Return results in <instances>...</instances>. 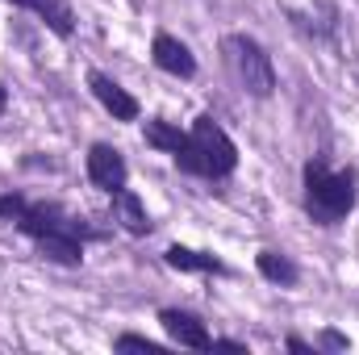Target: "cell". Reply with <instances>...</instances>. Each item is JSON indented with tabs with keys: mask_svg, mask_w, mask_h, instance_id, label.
<instances>
[{
	"mask_svg": "<svg viewBox=\"0 0 359 355\" xmlns=\"http://www.w3.org/2000/svg\"><path fill=\"white\" fill-rule=\"evenodd\" d=\"M0 217L13 222L21 234H29L46 260L67 264V267H76L84 260V239H100L92 226L76 222L72 213H63L55 205H34V201H25L17 192H4L0 196Z\"/></svg>",
	"mask_w": 359,
	"mask_h": 355,
	"instance_id": "obj_1",
	"label": "cell"
},
{
	"mask_svg": "<svg viewBox=\"0 0 359 355\" xmlns=\"http://www.w3.org/2000/svg\"><path fill=\"white\" fill-rule=\"evenodd\" d=\"M176 168L188 172V176H205V180H226L234 168H238V147L230 142V134L205 113L192 121V130L184 134V147L176 155Z\"/></svg>",
	"mask_w": 359,
	"mask_h": 355,
	"instance_id": "obj_2",
	"label": "cell"
},
{
	"mask_svg": "<svg viewBox=\"0 0 359 355\" xmlns=\"http://www.w3.org/2000/svg\"><path fill=\"white\" fill-rule=\"evenodd\" d=\"M359 201V172L355 168H343V172H330L322 159H309L305 163V213L318 222V226H339Z\"/></svg>",
	"mask_w": 359,
	"mask_h": 355,
	"instance_id": "obj_3",
	"label": "cell"
},
{
	"mask_svg": "<svg viewBox=\"0 0 359 355\" xmlns=\"http://www.w3.org/2000/svg\"><path fill=\"white\" fill-rule=\"evenodd\" d=\"M222 51H226V59H230V67H234V76H238L243 92H251V96H259V100H268L271 92H276V67H271V55L255 42V38H247V34H230V38L222 42Z\"/></svg>",
	"mask_w": 359,
	"mask_h": 355,
	"instance_id": "obj_4",
	"label": "cell"
},
{
	"mask_svg": "<svg viewBox=\"0 0 359 355\" xmlns=\"http://www.w3.org/2000/svg\"><path fill=\"white\" fill-rule=\"evenodd\" d=\"M126 159H121V151H113V147H104V142H96L88 151V180L100 188V192H117V188H126Z\"/></svg>",
	"mask_w": 359,
	"mask_h": 355,
	"instance_id": "obj_5",
	"label": "cell"
},
{
	"mask_svg": "<svg viewBox=\"0 0 359 355\" xmlns=\"http://www.w3.org/2000/svg\"><path fill=\"white\" fill-rule=\"evenodd\" d=\"M88 88H92V96H96V100L113 113V121H138V100L121 88L117 80H109L104 72H92V76H88Z\"/></svg>",
	"mask_w": 359,
	"mask_h": 355,
	"instance_id": "obj_6",
	"label": "cell"
},
{
	"mask_svg": "<svg viewBox=\"0 0 359 355\" xmlns=\"http://www.w3.org/2000/svg\"><path fill=\"white\" fill-rule=\"evenodd\" d=\"M159 322H163V330L176 339L180 347H188V351H209V330H205V322L196 318V314H184V309H163L159 314Z\"/></svg>",
	"mask_w": 359,
	"mask_h": 355,
	"instance_id": "obj_7",
	"label": "cell"
},
{
	"mask_svg": "<svg viewBox=\"0 0 359 355\" xmlns=\"http://www.w3.org/2000/svg\"><path fill=\"white\" fill-rule=\"evenodd\" d=\"M151 55H155V63H159L168 76H176V80H192V76H196V59H192V51H188L180 38H172V34H155Z\"/></svg>",
	"mask_w": 359,
	"mask_h": 355,
	"instance_id": "obj_8",
	"label": "cell"
},
{
	"mask_svg": "<svg viewBox=\"0 0 359 355\" xmlns=\"http://www.w3.org/2000/svg\"><path fill=\"white\" fill-rule=\"evenodd\" d=\"M13 4L38 13L59 38H72V29H76V17H72V4H67V0H13Z\"/></svg>",
	"mask_w": 359,
	"mask_h": 355,
	"instance_id": "obj_9",
	"label": "cell"
},
{
	"mask_svg": "<svg viewBox=\"0 0 359 355\" xmlns=\"http://www.w3.org/2000/svg\"><path fill=\"white\" fill-rule=\"evenodd\" d=\"M113 213H117V222H121L130 234H151V217H147L142 201H138L130 188H117V192H113Z\"/></svg>",
	"mask_w": 359,
	"mask_h": 355,
	"instance_id": "obj_10",
	"label": "cell"
},
{
	"mask_svg": "<svg viewBox=\"0 0 359 355\" xmlns=\"http://www.w3.org/2000/svg\"><path fill=\"white\" fill-rule=\"evenodd\" d=\"M163 260H168V267H176V272H226L222 260H213L205 251H192V247H180V243L163 251Z\"/></svg>",
	"mask_w": 359,
	"mask_h": 355,
	"instance_id": "obj_11",
	"label": "cell"
},
{
	"mask_svg": "<svg viewBox=\"0 0 359 355\" xmlns=\"http://www.w3.org/2000/svg\"><path fill=\"white\" fill-rule=\"evenodd\" d=\"M259 272H264V280H271V284H284V288H292L297 280H301V272H297V264L288 260V255H280V251H259Z\"/></svg>",
	"mask_w": 359,
	"mask_h": 355,
	"instance_id": "obj_12",
	"label": "cell"
},
{
	"mask_svg": "<svg viewBox=\"0 0 359 355\" xmlns=\"http://www.w3.org/2000/svg\"><path fill=\"white\" fill-rule=\"evenodd\" d=\"M147 142L151 147H159V151H168V155H176L180 147H184V130L172 126V121H147Z\"/></svg>",
	"mask_w": 359,
	"mask_h": 355,
	"instance_id": "obj_13",
	"label": "cell"
},
{
	"mask_svg": "<svg viewBox=\"0 0 359 355\" xmlns=\"http://www.w3.org/2000/svg\"><path fill=\"white\" fill-rule=\"evenodd\" d=\"M117 351H147V355H168L163 343H151V339H142V335H121L117 343H113Z\"/></svg>",
	"mask_w": 359,
	"mask_h": 355,
	"instance_id": "obj_14",
	"label": "cell"
},
{
	"mask_svg": "<svg viewBox=\"0 0 359 355\" xmlns=\"http://www.w3.org/2000/svg\"><path fill=\"white\" fill-rule=\"evenodd\" d=\"M209 351H243L247 355V343H238V339H213Z\"/></svg>",
	"mask_w": 359,
	"mask_h": 355,
	"instance_id": "obj_15",
	"label": "cell"
},
{
	"mask_svg": "<svg viewBox=\"0 0 359 355\" xmlns=\"http://www.w3.org/2000/svg\"><path fill=\"white\" fill-rule=\"evenodd\" d=\"M288 351H301V355H313V347H309V343H305V339H297V335H292V339H288Z\"/></svg>",
	"mask_w": 359,
	"mask_h": 355,
	"instance_id": "obj_16",
	"label": "cell"
},
{
	"mask_svg": "<svg viewBox=\"0 0 359 355\" xmlns=\"http://www.w3.org/2000/svg\"><path fill=\"white\" fill-rule=\"evenodd\" d=\"M326 347H347V339H343V335H334V330H326Z\"/></svg>",
	"mask_w": 359,
	"mask_h": 355,
	"instance_id": "obj_17",
	"label": "cell"
},
{
	"mask_svg": "<svg viewBox=\"0 0 359 355\" xmlns=\"http://www.w3.org/2000/svg\"><path fill=\"white\" fill-rule=\"evenodd\" d=\"M4 109H8V88L0 84V113H4Z\"/></svg>",
	"mask_w": 359,
	"mask_h": 355,
	"instance_id": "obj_18",
	"label": "cell"
}]
</instances>
